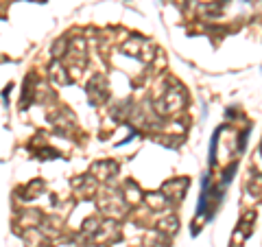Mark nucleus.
I'll return each mask as SVG.
<instances>
[{
    "instance_id": "nucleus-1",
    "label": "nucleus",
    "mask_w": 262,
    "mask_h": 247,
    "mask_svg": "<svg viewBox=\"0 0 262 247\" xmlns=\"http://www.w3.org/2000/svg\"><path fill=\"white\" fill-rule=\"evenodd\" d=\"M219 134H221V129L214 131V136H212V142H210V164H214V160H216V142H219Z\"/></svg>"
}]
</instances>
